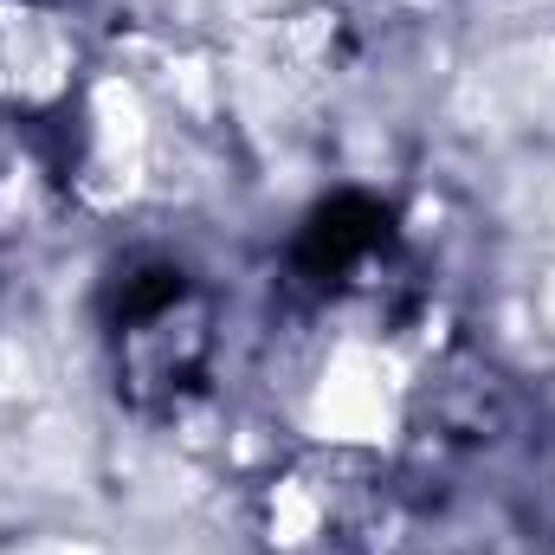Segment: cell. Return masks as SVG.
<instances>
[{
    "instance_id": "1",
    "label": "cell",
    "mask_w": 555,
    "mask_h": 555,
    "mask_svg": "<svg viewBox=\"0 0 555 555\" xmlns=\"http://www.w3.org/2000/svg\"><path fill=\"white\" fill-rule=\"evenodd\" d=\"M388 227H395V214L382 201H369V194H330V201L310 207L291 259H297L304 278H323L330 284V278H343L349 266H362L375 246H388Z\"/></svg>"
},
{
    "instance_id": "2",
    "label": "cell",
    "mask_w": 555,
    "mask_h": 555,
    "mask_svg": "<svg viewBox=\"0 0 555 555\" xmlns=\"http://www.w3.org/2000/svg\"><path fill=\"white\" fill-rule=\"evenodd\" d=\"M188 297V272L168 266V259H142L130 272L117 278V330H149L162 317H175V304Z\"/></svg>"
}]
</instances>
